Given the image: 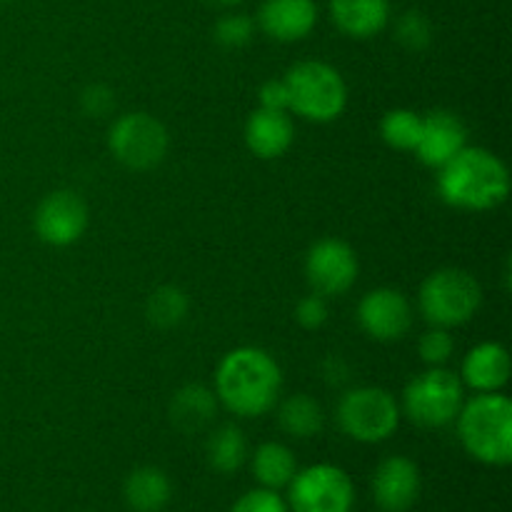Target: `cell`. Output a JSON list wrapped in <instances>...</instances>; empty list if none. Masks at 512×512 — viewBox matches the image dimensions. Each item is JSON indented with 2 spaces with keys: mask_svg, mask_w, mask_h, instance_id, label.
<instances>
[{
  "mask_svg": "<svg viewBox=\"0 0 512 512\" xmlns=\"http://www.w3.org/2000/svg\"><path fill=\"white\" fill-rule=\"evenodd\" d=\"M283 390L280 365L268 350L235 348L215 370V395L225 410L238 418H260L278 405Z\"/></svg>",
  "mask_w": 512,
  "mask_h": 512,
  "instance_id": "obj_1",
  "label": "cell"
},
{
  "mask_svg": "<svg viewBox=\"0 0 512 512\" xmlns=\"http://www.w3.org/2000/svg\"><path fill=\"white\" fill-rule=\"evenodd\" d=\"M438 193L448 205L470 213H485L505 203L510 193L508 165L485 148L465 145L440 168Z\"/></svg>",
  "mask_w": 512,
  "mask_h": 512,
  "instance_id": "obj_2",
  "label": "cell"
},
{
  "mask_svg": "<svg viewBox=\"0 0 512 512\" xmlns=\"http://www.w3.org/2000/svg\"><path fill=\"white\" fill-rule=\"evenodd\" d=\"M458 435L465 453L483 465L503 468L512 460V403L503 393H478L463 403Z\"/></svg>",
  "mask_w": 512,
  "mask_h": 512,
  "instance_id": "obj_3",
  "label": "cell"
},
{
  "mask_svg": "<svg viewBox=\"0 0 512 512\" xmlns=\"http://www.w3.org/2000/svg\"><path fill=\"white\" fill-rule=\"evenodd\" d=\"M483 303L480 283L460 268H443L423 280L418 305L423 318L435 328H460L475 318Z\"/></svg>",
  "mask_w": 512,
  "mask_h": 512,
  "instance_id": "obj_4",
  "label": "cell"
},
{
  "mask_svg": "<svg viewBox=\"0 0 512 512\" xmlns=\"http://www.w3.org/2000/svg\"><path fill=\"white\" fill-rule=\"evenodd\" d=\"M285 85L290 93V110L313 123H330L340 118L348 105L343 75L320 60L293 65L285 75Z\"/></svg>",
  "mask_w": 512,
  "mask_h": 512,
  "instance_id": "obj_5",
  "label": "cell"
},
{
  "mask_svg": "<svg viewBox=\"0 0 512 512\" xmlns=\"http://www.w3.org/2000/svg\"><path fill=\"white\" fill-rule=\"evenodd\" d=\"M465 385L460 375L445 368H430L413 378L403 393V410L415 425L428 430L455 423L465 403Z\"/></svg>",
  "mask_w": 512,
  "mask_h": 512,
  "instance_id": "obj_6",
  "label": "cell"
},
{
  "mask_svg": "<svg viewBox=\"0 0 512 512\" xmlns=\"http://www.w3.org/2000/svg\"><path fill=\"white\" fill-rule=\"evenodd\" d=\"M338 425L358 443H383L398 430L400 405L388 390L360 385L350 388L338 403Z\"/></svg>",
  "mask_w": 512,
  "mask_h": 512,
  "instance_id": "obj_7",
  "label": "cell"
},
{
  "mask_svg": "<svg viewBox=\"0 0 512 512\" xmlns=\"http://www.w3.org/2000/svg\"><path fill=\"white\" fill-rule=\"evenodd\" d=\"M168 130L148 113L120 115L108 133V148L120 165L135 173L153 170L168 153Z\"/></svg>",
  "mask_w": 512,
  "mask_h": 512,
  "instance_id": "obj_8",
  "label": "cell"
},
{
  "mask_svg": "<svg viewBox=\"0 0 512 512\" xmlns=\"http://www.w3.org/2000/svg\"><path fill=\"white\" fill-rule=\"evenodd\" d=\"M288 503L293 512H353V480L330 463L298 470L288 485Z\"/></svg>",
  "mask_w": 512,
  "mask_h": 512,
  "instance_id": "obj_9",
  "label": "cell"
},
{
  "mask_svg": "<svg viewBox=\"0 0 512 512\" xmlns=\"http://www.w3.org/2000/svg\"><path fill=\"white\" fill-rule=\"evenodd\" d=\"M305 278L323 298L348 293L358 280V255L345 240H318L305 255Z\"/></svg>",
  "mask_w": 512,
  "mask_h": 512,
  "instance_id": "obj_10",
  "label": "cell"
},
{
  "mask_svg": "<svg viewBox=\"0 0 512 512\" xmlns=\"http://www.w3.org/2000/svg\"><path fill=\"white\" fill-rule=\"evenodd\" d=\"M33 223L43 243L65 248L80 240V235L88 228V205L73 190H55L40 200Z\"/></svg>",
  "mask_w": 512,
  "mask_h": 512,
  "instance_id": "obj_11",
  "label": "cell"
},
{
  "mask_svg": "<svg viewBox=\"0 0 512 512\" xmlns=\"http://www.w3.org/2000/svg\"><path fill=\"white\" fill-rule=\"evenodd\" d=\"M358 323L368 338L393 343V340L408 335L410 325H413V308L400 290H370L358 305Z\"/></svg>",
  "mask_w": 512,
  "mask_h": 512,
  "instance_id": "obj_12",
  "label": "cell"
},
{
  "mask_svg": "<svg viewBox=\"0 0 512 512\" xmlns=\"http://www.w3.org/2000/svg\"><path fill=\"white\" fill-rule=\"evenodd\" d=\"M420 470L405 455H390L375 468L373 498L383 512H408L418 503Z\"/></svg>",
  "mask_w": 512,
  "mask_h": 512,
  "instance_id": "obj_13",
  "label": "cell"
},
{
  "mask_svg": "<svg viewBox=\"0 0 512 512\" xmlns=\"http://www.w3.org/2000/svg\"><path fill=\"white\" fill-rule=\"evenodd\" d=\"M465 138H468V130L458 115L450 110H433L423 118V130H420L415 153H418L420 163L440 170L468 145Z\"/></svg>",
  "mask_w": 512,
  "mask_h": 512,
  "instance_id": "obj_14",
  "label": "cell"
},
{
  "mask_svg": "<svg viewBox=\"0 0 512 512\" xmlns=\"http://www.w3.org/2000/svg\"><path fill=\"white\" fill-rule=\"evenodd\" d=\"M255 25L280 43H298L318 25V5L315 0H265Z\"/></svg>",
  "mask_w": 512,
  "mask_h": 512,
  "instance_id": "obj_15",
  "label": "cell"
},
{
  "mask_svg": "<svg viewBox=\"0 0 512 512\" xmlns=\"http://www.w3.org/2000/svg\"><path fill=\"white\" fill-rule=\"evenodd\" d=\"M510 373L508 348L500 343H480L465 355L460 380L475 393H500L508 385Z\"/></svg>",
  "mask_w": 512,
  "mask_h": 512,
  "instance_id": "obj_16",
  "label": "cell"
},
{
  "mask_svg": "<svg viewBox=\"0 0 512 512\" xmlns=\"http://www.w3.org/2000/svg\"><path fill=\"white\" fill-rule=\"evenodd\" d=\"M295 140L293 120L283 110H268L258 108L250 113L248 123H245V145L253 155L263 160L280 158L290 150Z\"/></svg>",
  "mask_w": 512,
  "mask_h": 512,
  "instance_id": "obj_17",
  "label": "cell"
},
{
  "mask_svg": "<svg viewBox=\"0 0 512 512\" xmlns=\"http://www.w3.org/2000/svg\"><path fill=\"white\" fill-rule=\"evenodd\" d=\"M330 18L348 38H373L390 20L388 0H330Z\"/></svg>",
  "mask_w": 512,
  "mask_h": 512,
  "instance_id": "obj_18",
  "label": "cell"
},
{
  "mask_svg": "<svg viewBox=\"0 0 512 512\" xmlns=\"http://www.w3.org/2000/svg\"><path fill=\"white\" fill-rule=\"evenodd\" d=\"M218 413V395L205 385H185L170 400V420L180 433H198L208 428Z\"/></svg>",
  "mask_w": 512,
  "mask_h": 512,
  "instance_id": "obj_19",
  "label": "cell"
},
{
  "mask_svg": "<svg viewBox=\"0 0 512 512\" xmlns=\"http://www.w3.org/2000/svg\"><path fill=\"white\" fill-rule=\"evenodd\" d=\"M123 498L135 512H160L173 498V485L163 470L143 465L125 478Z\"/></svg>",
  "mask_w": 512,
  "mask_h": 512,
  "instance_id": "obj_20",
  "label": "cell"
},
{
  "mask_svg": "<svg viewBox=\"0 0 512 512\" xmlns=\"http://www.w3.org/2000/svg\"><path fill=\"white\" fill-rule=\"evenodd\" d=\"M298 473V460L293 450L283 443H263L253 455V475L263 488H288Z\"/></svg>",
  "mask_w": 512,
  "mask_h": 512,
  "instance_id": "obj_21",
  "label": "cell"
},
{
  "mask_svg": "<svg viewBox=\"0 0 512 512\" xmlns=\"http://www.w3.org/2000/svg\"><path fill=\"white\" fill-rule=\"evenodd\" d=\"M278 423L290 438H315L323 430L325 413L318 400L305 393H295L280 403Z\"/></svg>",
  "mask_w": 512,
  "mask_h": 512,
  "instance_id": "obj_22",
  "label": "cell"
},
{
  "mask_svg": "<svg viewBox=\"0 0 512 512\" xmlns=\"http://www.w3.org/2000/svg\"><path fill=\"white\" fill-rule=\"evenodd\" d=\"M205 455H208L210 468L218 470V473H238L248 460V440L238 425H220L218 430L210 433Z\"/></svg>",
  "mask_w": 512,
  "mask_h": 512,
  "instance_id": "obj_23",
  "label": "cell"
},
{
  "mask_svg": "<svg viewBox=\"0 0 512 512\" xmlns=\"http://www.w3.org/2000/svg\"><path fill=\"white\" fill-rule=\"evenodd\" d=\"M190 308V300L178 285H160L150 293L148 303H145V315L158 328H175L185 320Z\"/></svg>",
  "mask_w": 512,
  "mask_h": 512,
  "instance_id": "obj_24",
  "label": "cell"
},
{
  "mask_svg": "<svg viewBox=\"0 0 512 512\" xmlns=\"http://www.w3.org/2000/svg\"><path fill=\"white\" fill-rule=\"evenodd\" d=\"M420 130H423V118L408 108L388 110L380 120V135H383L385 145L395 150H415Z\"/></svg>",
  "mask_w": 512,
  "mask_h": 512,
  "instance_id": "obj_25",
  "label": "cell"
},
{
  "mask_svg": "<svg viewBox=\"0 0 512 512\" xmlns=\"http://www.w3.org/2000/svg\"><path fill=\"white\" fill-rule=\"evenodd\" d=\"M395 38L410 53H420L433 43V23L420 10H408L395 20Z\"/></svg>",
  "mask_w": 512,
  "mask_h": 512,
  "instance_id": "obj_26",
  "label": "cell"
},
{
  "mask_svg": "<svg viewBox=\"0 0 512 512\" xmlns=\"http://www.w3.org/2000/svg\"><path fill=\"white\" fill-rule=\"evenodd\" d=\"M213 35L223 48H245L255 35V20L245 13H228L215 23Z\"/></svg>",
  "mask_w": 512,
  "mask_h": 512,
  "instance_id": "obj_27",
  "label": "cell"
},
{
  "mask_svg": "<svg viewBox=\"0 0 512 512\" xmlns=\"http://www.w3.org/2000/svg\"><path fill=\"white\" fill-rule=\"evenodd\" d=\"M418 350L425 365H430V368H443V365L453 358L455 340L448 328H435L433 325L428 333H423V338H420L418 343Z\"/></svg>",
  "mask_w": 512,
  "mask_h": 512,
  "instance_id": "obj_28",
  "label": "cell"
},
{
  "mask_svg": "<svg viewBox=\"0 0 512 512\" xmlns=\"http://www.w3.org/2000/svg\"><path fill=\"white\" fill-rule=\"evenodd\" d=\"M230 512H288V505L280 498L278 490L258 488L245 493Z\"/></svg>",
  "mask_w": 512,
  "mask_h": 512,
  "instance_id": "obj_29",
  "label": "cell"
},
{
  "mask_svg": "<svg viewBox=\"0 0 512 512\" xmlns=\"http://www.w3.org/2000/svg\"><path fill=\"white\" fill-rule=\"evenodd\" d=\"M295 320L305 330H318L328 323V300L318 293H310L295 305Z\"/></svg>",
  "mask_w": 512,
  "mask_h": 512,
  "instance_id": "obj_30",
  "label": "cell"
},
{
  "mask_svg": "<svg viewBox=\"0 0 512 512\" xmlns=\"http://www.w3.org/2000/svg\"><path fill=\"white\" fill-rule=\"evenodd\" d=\"M80 105H83V110L88 115H93V118H100V115L110 113L115 105V95L113 90L108 88V85H88V88L83 90V95H80Z\"/></svg>",
  "mask_w": 512,
  "mask_h": 512,
  "instance_id": "obj_31",
  "label": "cell"
},
{
  "mask_svg": "<svg viewBox=\"0 0 512 512\" xmlns=\"http://www.w3.org/2000/svg\"><path fill=\"white\" fill-rule=\"evenodd\" d=\"M258 100H260V108L283 110V113H288L290 93H288V85H285V78L268 80V83H263V88H260V93H258Z\"/></svg>",
  "mask_w": 512,
  "mask_h": 512,
  "instance_id": "obj_32",
  "label": "cell"
},
{
  "mask_svg": "<svg viewBox=\"0 0 512 512\" xmlns=\"http://www.w3.org/2000/svg\"><path fill=\"white\" fill-rule=\"evenodd\" d=\"M203 3L215 5V8H233V5H240L243 0H203Z\"/></svg>",
  "mask_w": 512,
  "mask_h": 512,
  "instance_id": "obj_33",
  "label": "cell"
},
{
  "mask_svg": "<svg viewBox=\"0 0 512 512\" xmlns=\"http://www.w3.org/2000/svg\"><path fill=\"white\" fill-rule=\"evenodd\" d=\"M0 3H10V0H0Z\"/></svg>",
  "mask_w": 512,
  "mask_h": 512,
  "instance_id": "obj_34",
  "label": "cell"
}]
</instances>
